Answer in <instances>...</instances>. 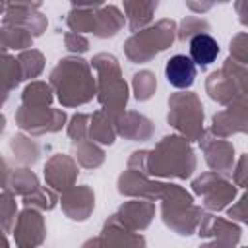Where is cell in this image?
Segmentation results:
<instances>
[{"label": "cell", "instance_id": "obj_1", "mask_svg": "<svg viewBox=\"0 0 248 248\" xmlns=\"http://www.w3.org/2000/svg\"><path fill=\"white\" fill-rule=\"evenodd\" d=\"M165 76L169 79V83L172 87H178V89H186L194 83V78H196V64L190 56L186 54H174L167 66H165Z\"/></svg>", "mask_w": 248, "mask_h": 248}, {"label": "cell", "instance_id": "obj_2", "mask_svg": "<svg viewBox=\"0 0 248 248\" xmlns=\"http://www.w3.org/2000/svg\"><path fill=\"white\" fill-rule=\"evenodd\" d=\"M217 54H219V45L211 35L200 33L190 41V58L194 60V64L207 66L217 58Z\"/></svg>", "mask_w": 248, "mask_h": 248}]
</instances>
